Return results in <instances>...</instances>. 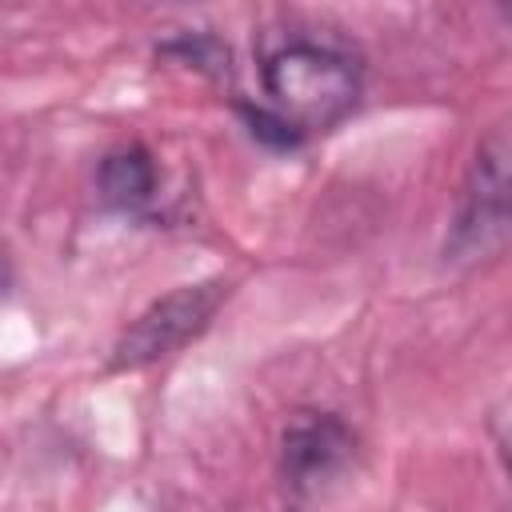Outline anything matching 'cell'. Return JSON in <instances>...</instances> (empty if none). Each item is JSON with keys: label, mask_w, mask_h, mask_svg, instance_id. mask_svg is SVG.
<instances>
[{"label": "cell", "mask_w": 512, "mask_h": 512, "mask_svg": "<svg viewBox=\"0 0 512 512\" xmlns=\"http://www.w3.org/2000/svg\"><path fill=\"white\" fill-rule=\"evenodd\" d=\"M256 68L264 108L300 144L348 120L364 92V68L356 52L332 32H264Z\"/></svg>", "instance_id": "6da1fadb"}, {"label": "cell", "mask_w": 512, "mask_h": 512, "mask_svg": "<svg viewBox=\"0 0 512 512\" xmlns=\"http://www.w3.org/2000/svg\"><path fill=\"white\" fill-rule=\"evenodd\" d=\"M228 292H232V284L220 280V276H212V280L184 284V288H172L168 296L152 300L120 332L108 368L112 372H132V368H148V364L172 356L176 348H184L188 340H196L208 328V320L228 300Z\"/></svg>", "instance_id": "7a4b0ae2"}, {"label": "cell", "mask_w": 512, "mask_h": 512, "mask_svg": "<svg viewBox=\"0 0 512 512\" xmlns=\"http://www.w3.org/2000/svg\"><path fill=\"white\" fill-rule=\"evenodd\" d=\"M504 236H508V132L504 124H496L480 140L476 160L468 168L448 252L456 260L492 256L504 244Z\"/></svg>", "instance_id": "3957f363"}, {"label": "cell", "mask_w": 512, "mask_h": 512, "mask_svg": "<svg viewBox=\"0 0 512 512\" xmlns=\"http://www.w3.org/2000/svg\"><path fill=\"white\" fill-rule=\"evenodd\" d=\"M356 460V432L320 408L292 412L280 432V476L284 488L300 500L328 492Z\"/></svg>", "instance_id": "277c9868"}, {"label": "cell", "mask_w": 512, "mask_h": 512, "mask_svg": "<svg viewBox=\"0 0 512 512\" xmlns=\"http://www.w3.org/2000/svg\"><path fill=\"white\" fill-rule=\"evenodd\" d=\"M160 160L144 144H120L96 164V196L124 216H156L160 208Z\"/></svg>", "instance_id": "5b68a950"}, {"label": "cell", "mask_w": 512, "mask_h": 512, "mask_svg": "<svg viewBox=\"0 0 512 512\" xmlns=\"http://www.w3.org/2000/svg\"><path fill=\"white\" fill-rule=\"evenodd\" d=\"M164 56H180L184 64L208 72L212 80H232V52L216 36H180L164 44Z\"/></svg>", "instance_id": "8992f818"}, {"label": "cell", "mask_w": 512, "mask_h": 512, "mask_svg": "<svg viewBox=\"0 0 512 512\" xmlns=\"http://www.w3.org/2000/svg\"><path fill=\"white\" fill-rule=\"evenodd\" d=\"M8 284H12V264H8V252H4V244H0V296L8 292Z\"/></svg>", "instance_id": "52a82bcc"}]
</instances>
